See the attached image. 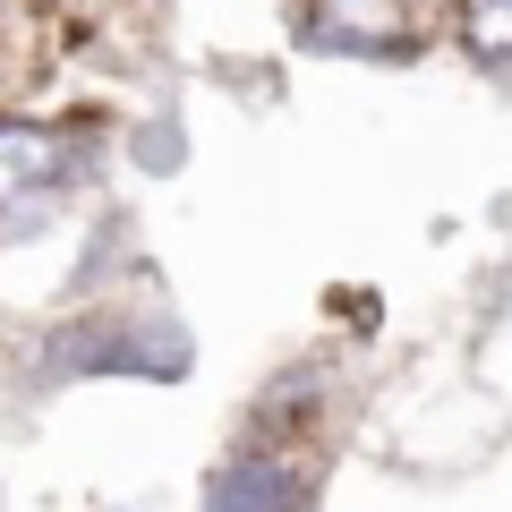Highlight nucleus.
<instances>
[{
    "instance_id": "f257e3e1",
    "label": "nucleus",
    "mask_w": 512,
    "mask_h": 512,
    "mask_svg": "<svg viewBox=\"0 0 512 512\" xmlns=\"http://www.w3.org/2000/svg\"><path fill=\"white\" fill-rule=\"evenodd\" d=\"M60 180H69V163H60V137H52V128L0 120V214H35Z\"/></svg>"
},
{
    "instance_id": "f03ea898",
    "label": "nucleus",
    "mask_w": 512,
    "mask_h": 512,
    "mask_svg": "<svg viewBox=\"0 0 512 512\" xmlns=\"http://www.w3.org/2000/svg\"><path fill=\"white\" fill-rule=\"evenodd\" d=\"M205 512H308V478H291V461L274 453H239L214 470Z\"/></svg>"
},
{
    "instance_id": "7ed1b4c3",
    "label": "nucleus",
    "mask_w": 512,
    "mask_h": 512,
    "mask_svg": "<svg viewBox=\"0 0 512 512\" xmlns=\"http://www.w3.org/2000/svg\"><path fill=\"white\" fill-rule=\"evenodd\" d=\"M461 35H470V52L512 60V0H461Z\"/></svg>"
}]
</instances>
